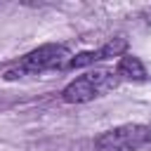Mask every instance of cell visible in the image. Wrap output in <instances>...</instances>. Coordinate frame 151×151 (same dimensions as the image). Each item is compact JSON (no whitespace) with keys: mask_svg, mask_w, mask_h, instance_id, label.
<instances>
[{"mask_svg":"<svg viewBox=\"0 0 151 151\" xmlns=\"http://www.w3.org/2000/svg\"><path fill=\"white\" fill-rule=\"evenodd\" d=\"M118 73L116 68H92L83 76H78L76 80H71L64 90H61V99L66 104H85L92 101L106 92H111L118 85Z\"/></svg>","mask_w":151,"mask_h":151,"instance_id":"1","label":"cell"},{"mask_svg":"<svg viewBox=\"0 0 151 151\" xmlns=\"http://www.w3.org/2000/svg\"><path fill=\"white\" fill-rule=\"evenodd\" d=\"M71 61V52L64 45H42L33 52H28L17 66L5 71L7 80H17V78H26V76H40L45 71H54V68H64Z\"/></svg>","mask_w":151,"mask_h":151,"instance_id":"2","label":"cell"},{"mask_svg":"<svg viewBox=\"0 0 151 151\" xmlns=\"http://www.w3.org/2000/svg\"><path fill=\"white\" fill-rule=\"evenodd\" d=\"M151 139V130L139 123L118 125L94 139V151H137Z\"/></svg>","mask_w":151,"mask_h":151,"instance_id":"3","label":"cell"},{"mask_svg":"<svg viewBox=\"0 0 151 151\" xmlns=\"http://www.w3.org/2000/svg\"><path fill=\"white\" fill-rule=\"evenodd\" d=\"M127 50V40L125 38H113L109 40L104 47L99 50H90V52H80L76 57H71L68 66L66 68H83V66H92L94 61H101V59H109V57H118Z\"/></svg>","mask_w":151,"mask_h":151,"instance_id":"4","label":"cell"},{"mask_svg":"<svg viewBox=\"0 0 151 151\" xmlns=\"http://www.w3.org/2000/svg\"><path fill=\"white\" fill-rule=\"evenodd\" d=\"M116 73H118V78H125V80H146V68H144V64H142L137 57H132V54L120 57V61H118V66H116Z\"/></svg>","mask_w":151,"mask_h":151,"instance_id":"5","label":"cell"}]
</instances>
